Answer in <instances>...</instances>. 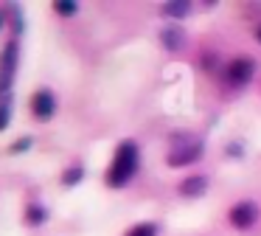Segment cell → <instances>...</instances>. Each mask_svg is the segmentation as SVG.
I'll list each match as a JSON object with an SVG mask.
<instances>
[{
    "label": "cell",
    "instance_id": "obj_11",
    "mask_svg": "<svg viewBox=\"0 0 261 236\" xmlns=\"http://www.w3.org/2000/svg\"><path fill=\"white\" fill-rule=\"evenodd\" d=\"M154 233H158V225L154 222H141V225H135L126 236H154Z\"/></svg>",
    "mask_w": 261,
    "mask_h": 236
},
{
    "label": "cell",
    "instance_id": "obj_3",
    "mask_svg": "<svg viewBox=\"0 0 261 236\" xmlns=\"http://www.w3.org/2000/svg\"><path fill=\"white\" fill-rule=\"evenodd\" d=\"M17 70V42H9L0 54V96H12V82Z\"/></svg>",
    "mask_w": 261,
    "mask_h": 236
},
{
    "label": "cell",
    "instance_id": "obj_8",
    "mask_svg": "<svg viewBox=\"0 0 261 236\" xmlns=\"http://www.w3.org/2000/svg\"><path fill=\"white\" fill-rule=\"evenodd\" d=\"M208 191V177H202V174H194V177L182 180L180 183V194L182 197H199Z\"/></svg>",
    "mask_w": 261,
    "mask_h": 236
},
{
    "label": "cell",
    "instance_id": "obj_1",
    "mask_svg": "<svg viewBox=\"0 0 261 236\" xmlns=\"http://www.w3.org/2000/svg\"><path fill=\"white\" fill-rule=\"evenodd\" d=\"M138 163H141L138 146L132 144V140H124L113 155V163H110V172H107V183L113 185V188H124V185L135 177Z\"/></svg>",
    "mask_w": 261,
    "mask_h": 236
},
{
    "label": "cell",
    "instance_id": "obj_9",
    "mask_svg": "<svg viewBox=\"0 0 261 236\" xmlns=\"http://www.w3.org/2000/svg\"><path fill=\"white\" fill-rule=\"evenodd\" d=\"M160 11H163L166 17H186L188 11H191V3H186V0H174V3H166Z\"/></svg>",
    "mask_w": 261,
    "mask_h": 236
},
{
    "label": "cell",
    "instance_id": "obj_13",
    "mask_svg": "<svg viewBox=\"0 0 261 236\" xmlns=\"http://www.w3.org/2000/svg\"><path fill=\"white\" fill-rule=\"evenodd\" d=\"M54 9H57L62 17H70V14H76V11H79V6H76L73 0H59V3H54Z\"/></svg>",
    "mask_w": 261,
    "mask_h": 236
},
{
    "label": "cell",
    "instance_id": "obj_16",
    "mask_svg": "<svg viewBox=\"0 0 261 236\" xmlns=\"http://www.w3.org/2000/svg\"><path fill=\"white\" fill-rule=\"evenodd\" d=\"M0 22H3V20H0Z\"/></svg>",
    "mask_w": 261,
    "mask_h": 236
},
{
    "label": "cell",
    "instance_id": "obj_5",
    "mask_svg": "<svg viewBox=\"0 0 261 236\" xmlns=\"http://www.w3.org/2000/svg\"><path fill=\"white\" fill-rule=\"evenodd\" d=\"M253 70H255V62L250 59V56H239V59H233L230 65H227L225 79H227L230 87H244V84L253 79Z\"/></svg>",
    "mask_w": 261,
    "mask_h": 236
},
{
    "label": "cell",
    "instance_id": "obj_7",
    "mask_svg": "<svg viewBox=\"0 0 261 236\" xmlns=\"http://www.w3.org/2000/svg\"><path fill=\"white\" fill-rule=\"evenodd\" d=\"M160 42L169 51H180L182 45H186V31H182L180 26H166L163 31H160Z\"/></svg>",
    "mask_w": 261,
    "mask_h": 236
},
{
    "label": "cell",
    "instance_id": "obj_14",
    "mask_svg": "<svg viewBox=\"0 0 261 236\" xmlns=\"http://www.w3.org/2000/svg\"><path fill=\"white\" fill-rule=\"evenodd\" d=\"M25 217H29V222H31V225H40L42 219H45V211H42L40 205H31V208H29V214H25Z\"/></svg>",
    "mask_w": 261,
    "mask_h": 236
},
{
    "label": "cell",
    "instance_id": "obj_4",
    "mask_svg": "<svg viewBox=\"0 0 261 236\" xmlns=\"http://www.w3.org/2000/svg\"><path fill=\"white\" fill-rule=\"evenodd\" d=\"M230 225L233 228H239V230H247V228H253L255 222H258V205H255L253 200H242V202H236V205L230 208Z\"/></svg>",
    "mask_w": 261,
    "mask_h": 236
},
{
    "label": "cell",
    "instance_id": "obj_6",
    "mask_svg": "<svg viewBox=\"0 0 261 236\" xmlns=\"http://www.w3.org/2000/svg\"><path fill=\"white\" fill-rule=\"evenodd\" d=\"M54 110H57V99H54L51 90H37L34 99H31V112L37 115V121H48V118L54 115Z\"/></svg>",
    "mask_w": 261,
    "mask_h": 236
},
{
    "label": "cell",
    "instance_id": "obj_15",
    "mask_svg": "<svg viewBox=\"0 0 261 236\" xmlns=\"http://www.w3.org/2000/svg\"><path fill=\"white\" fill-rule=\"evenodd\" d=\"M255 39H258V42H261V26L255 28Z\"/></svg>",
    "mask_w": 261,
    "mask_h": 236
},
{
    "label": "cell",
    "instance_id": "obj_10",
    "mask_svg": "<svg viewBox=\"0 0 261 236\" xmlns=\"http://www.w3.org/2000/svg\"><path fill=\"white\" fill-rule=\"evenodd\" d=\"M9 112H12V96H0V129H6Z\"/></svg>",
    "mask_w": 261,
    "mask_h": 236
},
{
    "label": "cell",
    "instance_id": "obj_12",
    "mask_svg": "<svg viewBox=\"0 0 261 236\" xmlns=\"http://www.w3.org/2000/svg\"><path fill=\"white\" fill-rule=\"evenodd\" d=\"M82 174H85V169H82V166H70L68 172L62 174V183H65V185H76V183L82 180Z\"/></svg>",
    "mask_w": 261,
    "mask_h": 236
},
{
    "label": "cell",
    "instance_id": "obj_2",
    "mask_svg": "<svg viewBox=\"0 0 261 236\" xmlns=\"http://www.w3.org/2000/svg\"><path fill=\"white\" fill-rule=\"evenodd\" d=\"M199 157H202V138L191 132H177L169 140V152H166L169 166H188V163H197Z\"/></svg>",
    "mask_w": 261,
    "mask_h": 236
}]
</instances>
